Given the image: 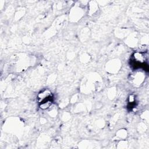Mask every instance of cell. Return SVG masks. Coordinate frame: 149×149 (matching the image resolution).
Segmentation results:
<instances>
[{
    "mask_svg": "<svg viewBox=\"0 0 149 149\" xmlns=\"http://www.w3.org/2000/svg\"><path fill=\"white\" fill-rule=\"evenodd\" d=\"M52 94L51 91L49 90H44L38 94L37 100L40 104H41L44 102L52 100Z\"/></svg>",
    "mask_w": 149,
    "mask_h": 149,
    "instance_id": "1",
    "label": "cell"
},
{
    "mask_svg": "<svg viewBox=\"0 0 149 149\" xmlns=\"http://www.w3.org/2000/svg\"><path fill=\"white\" fill-rule=\"evenodd\" d=\"M52 104V100H49L46 102H44L43 103L40 104V107L42 109H45L48 108H49Z\"/></svg>",
    "mask_w": 149,
    "mask_h": 149,
    "instance_id": "3",
    "label": "cell"
},
{
    "mask_svg": "<svg viewBox=\"0 0 149 149\" xmlns=\"http://www.w3.org/2000/svg\"><path fill=\"white\" fill-rule=\"evenodd\" d=\"M144 55L141 52H135L133 55V62L135 66H141L144 63Z\"/></svg>",
    "mask_w": 149,
    "mask_h": 149,
    "instance_id": "2",
    "label": "cell"
}]
</instances>
